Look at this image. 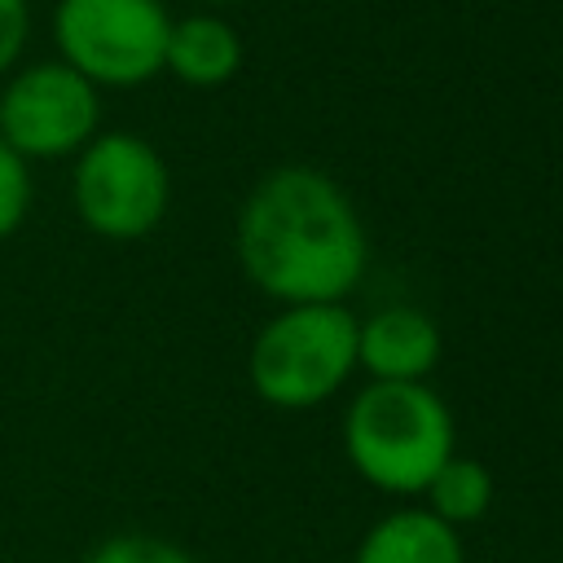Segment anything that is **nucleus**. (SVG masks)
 Masks as SVG:
<instances>
[{
  "label": "nucleus",
  "mask_w": 563,
  "mask_h": 563,
  "mask_svg": "<svg viewBox=\"0 0 563 563\" xmlns=\"http://www.w3.org/2000/svg\"><path fill=\"white\" fill-rule=\"evenodd\" d=\"M356 369V317L343 303H282L246 352V378L273 409H312Z\"/></svg>",
  "instance_id": "nucleus-3"
},
{
  "label": "nucleus",
  "mask_w": 563,
  "mask_h": 563,
  "mask_svg": "<svg viewBox=\"0 0 563 563\" xmlns=\"http://www.w3.org/2000/svg\"><path fill=\"white\" fill-rule=\"evenodd\" d=\"M242 35L220 13H185L172 18L167 48H163V75L180 79L185 88H220L242 70Z\"/></svg>",
  "instance_id": "nucleus-8"
},
{
  "label": "nucleus",
  "mask_w": 563,
  "mask_h": 563,
  "mask_svg": "<svg viewBox=\"0 0 563 563\" xmlns=\"http://www.w3.org/2000/svg\"><path fill=\"white\" fill-rule=\"evenodd\" d=\"M343 453L365 484L413 497L453 453V413L427 383L369 378L347 405Z\"/></svg>",
  "instance_id": "nucleus-2"
},
{
  "label": "nucleus",
  "mask_w": 563,
  "mask_h": 563,
  "mask_svg": "<svg viewBox=\"0 0 563 563\" xmlns=\"http://www.w3.org/2000/svg\"><path fill=\"white\" fill-rule=\"evenodd\" d=\"M233 251L242 273L277 303H343L365 273L369 238L334 176L286 163L246 189Z\"/></svg>",
  "instance_id": "nucleus-1"
},
{
  "label": "nucleus",
  "mask_w": 563,
  "mask_h": 563,
  "mask_svg": "<svg viewBox=\"0 0 563 563\" xmlns=\"http://www.w3.org/2000/svg\"><path fill=\"white\" fill-rule=\"evenodd\" d=\"M172 13L163 0H57L53 48L92 88H141L163 75Z\"/></svg>",
  "instance_id": "nucleus-5"
},
{
  "label": "nucleus",
  "mask_w": 563,
  "mask_h": 563,
  "mask_svg": "<svg viewBox=\"0 0 563 563\" xmlns=\"http://www.w3.org/2000/svg\"><path fill=\"white\" fill-rule=\"evenodd\" d=\"M35 202V180H31V163L18 158L4 141H0V242H9Z\"/></svg>",
  "instance_id": "nucleus-12"
},
{
  "label": "nucleus",
  "mask_w": 563,
  "mask_h": 563,
  "mask_svg": "<svg viewBox=\"0 0 563 563\" xmlns=\"http://www.w3.org/2000/svg\"><path fill=\"white\" fill-rule=\"evenodd\" d=\"M422 493H427V510L435 519H444L449 528H462V523H475L488 515L497 488H493V471L484 462L449 453Z\"/></svg>",
  "instance_id": "nucleus-10"
},
{
  "label": "nucleus",
  "mask_w": 563,
  "mask_h": 563,
  "mask_svg": "<svg viewBox=\"0 0 563 563\" xmlns=\"http://www.w3.org/2000/svg\"><path fill=\"white\" fill-rule=\"evenodd\" d=\"M440 365V330L422 308L391 303L356 321V369L374 383H427Z\"/></svg>",
  "instance_id": "nucleus-7"
},
{
  "label": "nucleus",
  "mask_w": 563,
  "mask_h": 563,
  "mask_svg": "<svg viewBox=\"0 0 563 563\" xmlns=\"http://www.w3.org/2000/svg\"><path fill=\"white\" fill-rule=\"evenodd\" d=\"M172 207L167 158L136 132H97L70 158V211L106 242H136Z\"/></svg>",
  "instance_id": "nucleus-4"
},
{
  "label": "nucleus",
  "mask_w": 563,
  "mask_h": 563,
  "mask_svg": "<svg viewBox=\"0 0 563 563\" xmlns=\"http://www.w3.org/2000/svg\"><path fill=\"white\" fill-rule=\"evenodd\" d=\"M84 563H198L185 545L154 537V532H114L106 541H97Z\"/></svg>",
  "instance_id": "nucleus-11"
},
{
  "label": "nucleus",
  "mask_w": 563,
  "mask_h": 563,
  "mask_svg": "<svg viewBox=\"0 0 563 563\" xmlns=\"http://www.w3.org/2000/svg\"><path fill=\"white\" fill-rule=\"evenodd\" d=\"M31 44V0H0V79L22 66Z\"/></svg>",
  "instance_id": "nucleus-13"
},
{
  "label": "nucleus",
  "mask_w": 563,
  "mask_h": 563,
  "mask_svg": "<svg viewBox=\"0 0 563 563\" xmlns=\"http://www.w3.org/2000/svg\"><path fill=\"white\" fill-rule=\"evenodd\" d=\"M198 4H207V9H224V4H238V0H198Z\"/></svg>",
  "instance_id": "nucleus-14"
},
{
  "label": "nucleus",
  "mask_w": 563,
  "mask_h": 563,
  "mask_svg": "<svg viewBox=\"0 0 563 563\" xmlns=\"http://www.w3.org/2000/svg\"><path fill=\"white\" fill-rule=\"evenodd\" d=\"M101 132V88L62 57L22 62L0 79V141L26 163L75 158Z\"/></svg>",
  "instance_id": "nucleus-6"
},
{
  "label": "nucleus",
  "mask_w": 563,
  "mask_h": 563,
  "mask_svg": "<svg viewBox=\"0 0 563 563\" xmlns=\"http://www.w3.org/2000/svg\"><path fill=\"white\" fill-rule=\"evenodd\" d=\"M352 563H466V550L457 528L427 506H405L365 528Z\"/></svg>",
  "instance_id": "nucleus-9"
}]
</instances>
